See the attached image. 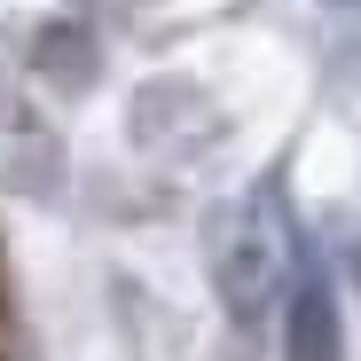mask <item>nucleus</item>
<instances>
[{
    "label": "nucleus",
    "instance_id": "obj_1",
    "mask_svg": "<svg viewBox=\"0 0 361 361\" xmlns=\"http://www.w3.org/2000/svg\"><path fill=\"white\" fill-rule=\"evenodd\" d=\"M283 353H290V361H345V338H338V307H330V290H322V283H298V290H290Z\"/></svg>",
    "mask_w": 361,
    "mask_h": 361
},
{
    "label": "nucleus",
    "instance_id": "obj_2",
    "mask_svg": "<svg viewBox=\"0 0 361 361\" xmlns=\"http://www.w3.org/2000/svg\"><path fill=\"white\" fill-rule=\"evenodd\" d=\"M353 267H361V259H353Z\"/></svg>",
    "mask_w": 361,
    "mask_h": 361
}]
</instances>
